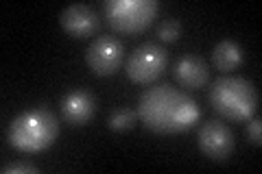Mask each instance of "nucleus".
I'll return each mask as SVG.
<instances>
[{"label": "nucleus", "mask_w": 262, "mask_h": 174, "mask_svg": "<svg viewBox=\"0 0 262 174\" xmlns=\"http://www.w3.org/2000/svg\"><path fill=\"white\" fill-rule=\"evenodd\" d=\"M199 115L201 111L194 98L188 96L184 89L168 85V83L146 87L138 101V118L153 133H182V131L194 127Z\"/></svg>", "instance_id": "obj_1"}, {"label": "nucleus", "mask_w": 262, "mask_h": 174, "mask_svg": "<svg viewBox=\"0 0 262 174\" xmlns=\"http://www.w3.org/2000/svg\"><path fill=\"white\" fill-rule=\"evenodd\" d=\"M57 135H59V120L53 111L44 109V107H33V109L15 115L9 124V131H7L9 144L29 155L51 148Z\"/></svg>", "instance_id": "obj_2"}, {"label": "nucleus", "mask_w": 262, "mask_h": 174, "mask_svg": "<svg viewBox=\"0 0 262 174\" xmlns=\"http://www.w3.org/2000/svg\"><path fill=\"white\" fill-rule=\"evenodd\" d=\"M210 105L225 120H247L258 107V89L251 81L238 74H227L212 83Z\"/></svg>", "instance_id": "obj_3"}, {"label": "nucleus", "mask_w": 262, "mask_h": 174, "mask_svg": "<svg viewBox=\"0 0 262 174\" xmlns=\"http://www.w3.org/2000/svg\"><path fill=\"white\" fill-rule=\"evenodd\" d=\"M160 11L158 0H107L105 18L116 33H142Z\"/></svg>", "instance_id": "obj_4"}, {"label": "nucleus", "mask_w": 262, "mask_h": 174, "mask_svg": "<svg viewBox=\"0 0 262 174\" xmlns=\"http://www.w3.org/2000/svg\"><path fill=\"white\" fill-rule=\"evenodd\" d=\"M166 63H168L166 51L160 44H155V41H144V44H140L131 53L125 70H127V77L134 83L144 85V83H151L158 79L164 72V68H166Z\"/></svg>", "instance_id": "obj_5"}, {"label": "nucleus", "mask_w": 262, "mask_h": 174, "mask_svg": "<svg viewBox=\"0 0 262 174\" xmlns=\"http://www.w3.org/2000/svg\"><path fill=\"white\" fill-rule=\"evenodd\" d=\"M125 59V44L114 35H101L90 41L85 51V61L90 70L98 77H110L116 72Z\"/></svg>", "instance_id": "obj_6"}, {"label": "nucleus", "mask_w": 262, "mask_h": 174, "mask_svg": "<svg viewBox=\"0 0 262 174\" xmlns=\"http://www.w3.org/2000/svg\"><path fill=\"white\" fill-rule=\"evenodd\" d=\"M199 148L203 155L214 161L227 159L234 151L232 129L221 120H206L199 129Z\"/></svg>", "instance_id": "obj_7"}, {"label": "nucleus", "mask_w": 262, "mask_h": 174, "mask_svg": "<svg viewBox=\"0 0 262 174\" xmlns=\"http://www.w3.org/2000/svg\"><path fill=\"white\" fill-rule=\"evenodd\" d=\"M59 24L70 37H88L92 33H96L101 20H98L96 11L90 5L77 3V5L66 7L59 13Z\"/></svg>", "instance_id": "obj_8"}, {"label": "nucleus", "mask_w": 262, "mask_h": 174, "mask_svg": "<svg viewBox=\"0 0 262 174\" xmlns=\"http://www.w3.org/2000/svg\"><path fill=\"white\" fill-rule=\"evenodd\" d=\"M94 111H96V98L88 89H75V92H68L61 98V115L72 127L85 124L94 115Z\"/></svg>", "instance_id": "obj_9"}, {"label": "nucleus", "mask_w": 262, "mask_h": 174, "mask_svg": "<svg viewBox=\"0 0 262 174\" xmlns=\"http://www.w3.org/2000/svg\"><path fill=\"white\" fill-rule=\"evenodd\" d=\"M175 79L186 89H201L210 81V68L203 57L199 55H184L175 63Z\"/></svg>", "instance_id": "obj_10"}, {"label": "nucleus", "mask_w": 262, "mask_h": 174, "mask_svg": "<svg viewBox=\"0 0 262 174\" xmlns=\"http://www.w3.org/2000/svg\"><path fill=\"white\" fill-rule=\"evenodd\" d=\"M245 59V53H243V46L236 44L234 39H223L219 41L212 51V63L216 65L219 70L229 72L234 68H238Z\"/></svg>", "instance_id": "obj_11"}, {"label": "nucleus", "mask_w": 262, "mask_h": 174, "mask_svg": "<svg viewBox=\"0 0 262 174\" xmlns=\"http://www.w3.org/2000/svg\"><path fill=\"white\" fill-rule=\"evenodd\" d=\"M136 122H138V111L129 109V107H120V109H116L110 115L107 127L112 131H127V129L134 127Z\"/></svg>", "instance_id": "obj_12"}, {"label": "nucleus", "mask_w": 262, "mask_h": 174, "mask_svg": "<svg viewBox=\"0 0 262 174\" xmlns=\"http://www.w3.org/2000/svg\"><path fill=\"white\" fill-rule=\"evenodd\" d=\"M182 33V22L175 20V18H166L158 24V37L162 41H175Z\"/></svg>", "instance_id": "obj_13"}, {"label": "nucleus", "mask_w": 262, "mask_h": 174, "mask_svg": "<svg viewBox=\"0 0 262 174\" xmlns=\"http://www.w3.org/2000/svg\"><path fill=\"white\" fill-rule=\"evenodd\" d=\"M3 172L5 174H13V172H24V174H35L37 172V165H33L31 161H13V163H5L3 165Z\"/></svg>", "instance_id": "obj_14"}, {"label": "nucleus", "mask_w": 262, "mask_h": 174, "mask_svg": "<svg viewBox=\"0 0 262 174\" xmlns=\"http://www.w3.org/2000/svg\"><path fill=\"white\" fill-rule=\"evenodd\" d=\"M247 139L251 144L260 146V142H262V122H260V118H251L247 122Z\"/></svg>", "instance_id": "obj_15"}]
</instances>
